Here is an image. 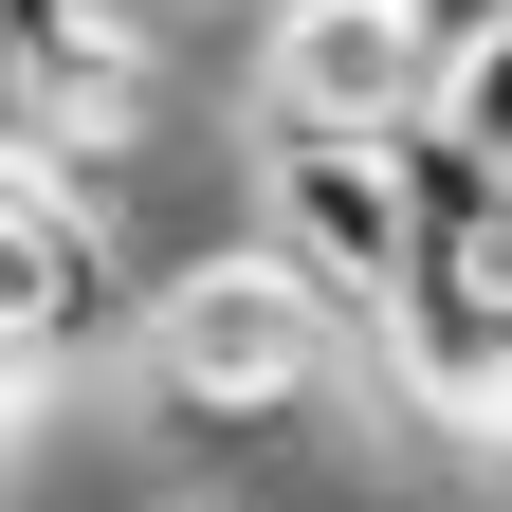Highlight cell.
I'll return each instance as SVG.
<instances>
[{
    "mask_svg": "<svg viewBox=\"0 0 512 512\" xmlns=\"http://www.w3.org/2000/svg\"><path fill=\"white\" fill-rule=\"evenodd\" d=\"M330 348H348V311L311 293L275 238H220V256H183L165 311H147V403L183 439H293L330 403Z\"/></svg>",
    "mask_w": 512,
    "mask_h": 512,
    "instance_id": "1",
    "label": "cell"
},
{
    "mask_svg": "<svg viewBox=\"0 0 512 512\" xmlns=\"http://www.w3.org/2000/svg\"><path fill=\"white\" fill-rule=\"evenodd\" d=\"M0 293H19V330H0V403L19 421L74 366H147V311H165V275H128L92 165H19V202H0Z\"/></svg>",
    "mask_w": 512,
    "mask_h": 512,
    "instance_id": "2",
    "label": "cell"
},
{
    "mask_svg": "<svg viewBox=\"0 0 512 512\" xmlns=\"http://www.w3.org/2000/svg\"><path fill=\"white\" fill-rule=\"evenodd\" d=\"M439 92H458V55L421 37V0H275L238 128L256 147H403V128H439Z\"/></svg>",
    "mask_w": 512,
    "mask_h": 512,
    "instance_id": "3",
    "label": "cell"
},
{
    "mask_svg": "<svg viewBox=\"0 0 512 512\" xmlns=\"http://www.w3.org/2000/svg\"><path fill=\"white\" fill-rule=\"evenodd\" d=\"M366 348L439 439H512V202L494 220H421V275L384 293Z\"/></svg>",
    "mask_w": 512,
    "mask_h": 512,
    "instance_id": "4",
    "label": "cell"
},
{
    "mask_svg": "<svg viewBox=\"0 0 512 512\" xmlns=\"http://www.w3.org/2000/svg\"><path fill=\"white\" fill-rule=\"evenodd\" d=\"M256 238L348 330H384V293L421 275V183H403V147H256Z\"/></svg>",
    "mask_w": 512,
    "mask_h": 512,
    "instance_id": "5",
    "label": "cell"
},
{
    "mask_svg": "<svg viewBox=\"0 0 512 512\" xmlns=\"http://www.w3.org/2000/svg\"><path fill=\"white\" fill-rule=\"evenodd\" d=\"M0 74H19V165H128V128H147V19L128 0H19Z\"/></svg>",
    "mask_w": 512,
    "mask_h": 512,
    "instance_id": "6",
    "label": "cell"
},
{
    "mask_svg": "<svg viewBox=\"0 0 512 512\" xmlns=\"http://www.w3.org/2000/svg\"><path fill=\"white\" fill-rule=\"evenodd\" d=\"M439 110H458V128H476V147L512 165V37H476V55H458V92H439Z\"/></svg>",
    "mask_w": 512,
    "mask_h": 512,
    "instance_id": "7",
    "label": "cell"
},
{
    "mask_svg": "<svg viewBox=\"0 0 512 512\" xmlns=\"http://www.w3.org/2000/svg\"><path fill=\"white\" fill-rule=\"evenodd\" d=\"M421 37H439V55H476V37H512V0H421Z\"/></svg>",
    "mask_w": 512,
    "mask_h": 512,
    "instance_id": "8",
    "label": "cell"
}]
</instances>
